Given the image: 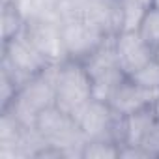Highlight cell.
I'll use <instances>...</instances> for the list:
<instances>
[{
  "mask_svg": "<svg viewBox=\"0 0 159 159\" xmlns=\"http://www.w3.org/2000/svg\"><path fill=\"white\" fill-rule=\"evenodd\" d=\"M92 98V79L84 66L77 60L62 62L56 75V107L73 116Z\"/></svg>",
  "mask_w": 159,
  "mask_h": 159,
  "instance_id": "cell-4",
  "label": "cell"
},
{
  "mask_svg": "<svg viewBox=\"0 0 159 159\" xmlns=\"http://www.w3.org/2000/svg\"><path fill=\"white\" fill-rule=\"evenodd\" d=\"M73 120L81 131L86 135L88 140L96 139H111L112 140V129L118 120V114L112 111L109 101H101L92 98L86 105H83L75 114Z\"/></svg>",
  "mask_w": 159,
  "mask_h": 159,
  "instance_id": "cell-6",
  "label": "cell"
},
{
  "mask_svg": "<svg viewBox=\"0 0 159 159\" xmlns=\"http://www.w3.org/2000/svg\"><path fill=\"white\" fill-rule=\"evenodd\" d=\"M155 58H157V62H159V49L155 51Z\"/></svg>",
  "mask_w": 159,
  "mask_h": 159,
  "instance_id": "cell-23",
  "label": "cell"
},
{
  "mask_svg": "<svg viewBox=\"0 0 159 159\" xmlns=\"http://www.w3.org/2000/svg\"><path fill=\"white\" fill-rule=\"evenodd\" d=\"M26 28V21L15 2H2V43L19 36Z\"/></svg>",
  "mask_w": 159,
  "mask_h": 159,
  "instance_id": "cell-14",
  "label": "cell"
},
{
  "mask_svg": "<svg viewBox=\"0 0 159 159\" xmlns=\"http://www.w3.org/2000/svg\"><path fill=\"white\" fill-rule=\"evenodd\" d=\"M125 79H127V75L120 67H116L112 71H107V73H103L99 77H94L92 79V94H94V98L101 99V101H109Z\"/></svg>",
  "mask_w": 159,
  "mask_h": 159,
  "instance_id": "cell-13",
  "label": "cell"
},
{
  "mask_svg": "<svg viewBox=\"0 0 159 159\" xmlns=\"http://www.w3.org/2000/svg\"><path fill=\"white\" fill-rule=\"evenodd\" d=\"M36 129L45 139L47 144L58 148L66 159H83V150L88 142L86 135L81 131L71 114L64 112L56 105L39 112L36 120Z\"/></svg>",
  "mask_w": 159,
  "mask_h": 159,
  "instance_id": "cell-2",
  "label": "cell"
},
{
  "mask_svg": "<svg viewBox=\"0 0 159 159\" xmlns=\"http://www.w3.org/2000/svg\"><path fill=\"white\" fill-rule=\"evenodd\" d=\"M60 64H51L43 73L28 79L17 90L13 101L2 109L8 111L25 127H36L41 111L56 105V75Z\"/></svg>",
  "mask_w": 159,
  "mask_h": 159,
  "instance_id": "cell-1",
  "label": "cell"
},
{
  "mask_svg": "<svg viewBox=\"0 0 159 159\" xmlns=\"http://www.w3.org/2000/svg\"><path fill=\"white\" fill-rule=\"evenodd\" d=\"M140 146L150 153V157H159V116H157L153 127L150 129V133L146 135V139L140 142Z\"/></svg>",
  "mask_w": 159,
  "mask_h": 159,
  "instance_id": "cell-19",
  "label": "cell"
},
{
  "mask_svg": "<svg viewBox=\"0 0 159 159\" xmlns=\"http://www.w3.org/2000/svg\"><path fill=\"white\" fill-rule=\"evenodd\" d=\"M19 11L23 13L26 23H60L62 15V0H15Z\"/></svg>",
  "mask_w": 159,
  "mask_h": 159,
  "instance_id": "cell-11",
  "label": "cell"
},
{
  "mask_svg": "<svg viewBox=\"0 0 159 159\" xmlns=\"http://www.w3.org/2000/svg\"><path fill=\"white\" fill-rule=\"evenodd\" d=\"M17 90H19V84L2 69L0 71V109H6L13 101Z\"/></svg>",
  "mask_w": 159,
  "mask_h": 159,
  "instance_id": "cell-18",
  "label": "cell"
},
{
  "mask_svg": "<svg viewBox=\"0 0 159 159\" xmlns=\"http://www.w3.org/2000/svg\"><path fill=\"white\" fill-rule=\"evenodd\" d=\"M155 120L157 112L153 105L125 116V144H140L153 127Z\"/></svg>",
  "mask_w": 159,
  "mask_h": 159,
  "instance_id": "cell-12",
  "label": "cell"
},
{
  "mask_svg": "<svg viewBox=\"0 0 159 159\" xmlns=\"http://www.w3.org/2000/svg\"><path fill=\"white\" fill-rule=\"evenodd\" d=\"M152 6L153 8H159V0H152Z\"/></svg>",
  "mask_w": 159,
  "mask_h": 159,
  "instance_id": "cell-22",
  "label": "cell"
},
{
  "mask_svg": "<svg viewBox=\"0 0 159 159\" xmlns=\"http://www.w3.org/2000/svg\"><path fill=\"white\" fill-rule=\"evenodd\" d=\"M114 52L118 66L125 75L135 73L155 58V49L142 38L139 30H122L114 36Z\"/></svg>",
  "mask_w": 159,
  "mask_h": 159,
  "instance_id": "cell-7",
  "label": "cell"
},
{
  "mask_svg": "<svg viewBox=\"0 0 159 159\" xmlns=\"http://www.w3.org/2000/svg\"><path fill=\"white\" fill-rule=\"evenodd\" d=\"M120 157V144L111 139L88 140L83 150V159H114Z\"/></svg>",
  "mask_w": 159,
  "mask_h": 159,
  "instance_id": "cell-15",
  "label": "cell"
},
{
  "mask_svg": "<svg viewBox=\"0 0 159 159\" xmlns=\"http://www.w3.org/2000/svg\"><path fill=\"white\" fill-rule=\"evenodd\" d=\"M26 36L34 41V45L52 62V64H62L67 60L64 39H62V28L60 23H49V21H39V23H26L25 28Z\"/></svg>",
  "mask_w": 159,
  "mask_h": 159,
  "instance_id": "cell-9",
  "label": "cell"
},
{
  "mask_svg": "<svg viewBox=\"0 0 159 159\" xmlns=\"http://www.w3.org/2000/svg\"><path fill=\"white\" fill-rule=\"evenodd\" d=\"M60 28H62V39H64L67 60H77V62L86 60L109 38L83 17L62 21Z\"/></svg>",
  "mask_w": 159,
  "mask_h": 159,
  "instance_id": "cell-5",
  "label": "cell"
},
{
  "mask_svg": "<svg viewBox=\"0 0 159 159\" xmlns=\"http://www.w3.org/2000/svg\"><path fill=\"white\" fill-rule=\"evenodd\" d=\"M120 157H125V159H150V153L140 144H124V146H120Z\"/></svg>",
  "mask_w": 159,
  "mask_h": 159,
  "instance_id": "cell-20",
  "label": "cell"
},
{
  "mask_svg": "<svg viewBox=\"0 0 159 159\" xmlns=\"http://www.w3.org/2000/svg\"><path fill=\"white\" fill-rule=\"evenodd\" d=\"M153 107H155V112H157V116H159V99L155 101V105H153Z\"/></svg>",
  "mask_w": 159,
  "mask_h": 159,
  "instance_id": "cell-21",
  "label": "cell"
},
{
  "mask_svg": "<svg viewBox=\"0 0 159 159\" xmlns=\"http://www.w3.org/2000/svg\"><path fill=\"white\" fill-rule=\"evenodd\" d=\"M159 99V92L157 90H148L139 86L137 83H133L127 77L125 81L118 86V90L112 94V98L109 99V105L112 107V111L120 116H129L140 109L152 107L155 105V101Z\"/></svg>",
  "mask_w": 159,
  "mask_h": 159,
  "instance_id": "cell-10",
  "label": "cell"
},
{
  "mask_svg": "<svg viewBox=\"0 0 159 159\" xmlns=\"http://www.w3.org/2000/svg\"><path fill=\"white\" fill-rule=\"evenodd\" d=\"M79 17L112 38L122 32V4L120 0H79Z\"/></svg>",
  "mask_w": 159,
  "mask_h": 159,
  "instance_id": "cell-8",
  "label": "cell"
},
{
  "mask_svg": "<svg viewBox=\"0 0 159 159\" xmlns=\"http://www.w3.org/2000/svg\"><path fill=\"white\" fill-rule=\"evenodd\" d=\"M139 32L142 34V38L157 51L159 49V8H150Z\"/></svg>",
  "mask_w": 159,
  "mask_h": 159,
  "instance_id": "cell-17",
  "label": "cell"
},
{
  "mask_svg": "<svg viewBox=\"0 0 159 159\" xmlns=\"http://www.w3.org/2000/svg\"><path fill=\"white\" fill-rule=\"evenodd\" d=\"M127 77L142 88L159 92V62H157V58L150 60L146 66H142L140 69H137L135 73H131Z\"/></svg>",
  "mask_w": 159,
  "mask_h": 159,
  "instance_id": "cell-16",
  "label": "cell"
},
{
  "mask_svg": "<svg viewBox=\"0 0 159 159\" xmlns=\"http://www.w3.org/2000/svg\"><path fill=\"white\" fill-rule=\"evenodd\" d=\"M52 62L34 45V41L23 30L19 36L2 43V69L19 84L43 73Z\"/></svg>",
  "mask_w": 159,
  "mask_h": 159,
  "instance_id": "cell-3",
  "label": "cell"
}]
</instances>
